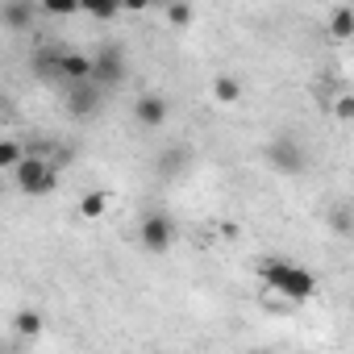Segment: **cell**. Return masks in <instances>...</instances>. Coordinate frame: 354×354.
<instances>
[{
  "instance_id": "10",
  "label": "cell",
  "mask_w": 354,
  "mask_h": 354,
  "mask_svg": "<svg viewBox=\"0 0 354 354\" xmlns=\"http://www.w3.org/2000/svg\"><path fill=\"white\" fill-rule=\"evenodd\" d=\"M104 213H109V192H104V188L84 192V201H80V217H84V221H100Z\"/></svg>"
},
{
  "instance_id": "13",
  "label": "cell",
  "mask_w": 354,
  "mask_h": 354,
  "mask_svg": "<svg viewBox=\"0 0 354 354\" xmlns=\"http://www.w3.org/2000/svg\"><path fill=\"white\" fill-rule=\"evenodd\" d=\"M125 5L121 0H84V13L88 17H96V21H117V13H121Z\"/></svg>"
},
{
  "instance_id": "3",
  "label": "cell",
  "mask_w": 354,
  "mask_h": 354,
  "mask_svg": "<svg viewBox=\"0 0 354 354\" xmlns=\"http://www.w3.org/2000/svg\"><path fill=\"white\" fill-rule=\"evenodd\" d=\"M267 167L271 171H279V175H300L304 167H308V158H304V146L296 142V138H275V142H267Z\"/></svg>"
},
{
  "instance_id": "14",
  "label": "cell",
  "mask_w": 354,
  "mask_h": 354,
  "mask_svg": "<svg viewBox=\"0 0 354 354\" xmlns=\"http://www.w3.org/2000/svg\"><path fill=\"white\" fill-rule=\"evenodd\" d=\"M167 26H175V30L192 26V5L188 0H167Z\"/></svg>"
},
{
  "instance_id": "4",
  "label": "cell",
  "mask_w": 354,
  "mask_h": 354,
  "mask_svg": "<svg viewBox=\"0 0 354 354\" xmlns=\"http://www.w3.org/2000/svg\"><path fill=\"white\" fill-rule=\"evenodd\" d=\"M138 238H142V246L150 254H167L175 246V221L167 213H146L142 225H138Z\"/></svg>"
},
{
  "instance_id": "19",
  "label": "cell",
  "mask_w": 354,
  "mask_h": 354,
  "mask_svg": "<svg viewBox=\"0 0 354 354\" xmlns=\"http://www.w3.org/2000/svg\"><path fill=\"white\" fill-rule=\"evenodd\" d=\"M121 5H125V13H146L150 0H121Z\"/></svg>"
},
{
  "instance_id": "2",
  "label": "cell",
  "mask_w": 354,
  "mask_h": 354,
  "mask_svg": "<svg viewBox=\"0 0 354 354\" xmlns=\"http://www.w3.org/2000/svg\"><path fill=\"white\" fill-rule=\"evenodd\" d=\"M13 184H17V192H26V196H50L55 184H59V167L30 150V154L13 167Z\"/></svg>"
},
{
  "instance_id": "7",
  "label": "cell",
  "mask_w": 354,
  "mask_h": 354,
  "mask_svg": "<svg viewBox=\"0 0 354 354\" xmlns=\"http://www.w3.org/2000/svg\"><path fill=\"white\" fill-rule=\"evenodd\" d=\"M100 84L96 80H84V84H67V113L75 117H92L100 109Z\"/></svg>"
},
{
  "instance_id": "6",
  "label": "cell",
  "mask_w": 354,
  "mask_h": 354,
  "mask_svg": "<svg viewBox=\"0 0 354 354\" xmlns=\"http://www.w3.org/2000/svg\"><path fill=\"white\" fill-rule=\"evenodd\" d=\"M167 117H171V100H167V96L142 92V96L133 100V121H138L142 129H158V125H167Z\"/></svg>"
},
{
  "instance_id": "8",
  "label": "cell",
  "mask_w": 354,
  "mask_h": 354,
  "mask_svg": "<svg viewBox=\"0 0 354 354\" xmlns=\"http://www.w3.org/2000/svg\"><path fill=\"white\" fill-rule=\"evenodd\" d=\"M92 67H96V59H92V55H80V50H63V55L55 59V71H59L67 84L92 80Z\"/></svg>"
},
{
  "instance_id": "18",
  "label": "cell",
  "mask_w": 354,
  "mask_h": 354,
  "mask_svg": "<svg viewBox=\"0 0 354 354\" xmlns=\"http://www.w3.org/2000/svg\"><path fill=\"white\" fill-rule=\"evenodd\" d=\"M17 333H26V337L34 333V337H38V333H42V317H38V313H21V317H17Z\"/></svg>"
},
{
  "instance_id": "11",
  "label": "cell",
  "mask_w": 354,
  "mask_h": 354,
  "mask_svg": "<svg viewBox=\"0 0 354 354\" xmlns=\"http://www.w3.org/2000/svg\"><path fill=\"white\" fill-rule=\"evenodd\" d=\"M329 38H333V42L354 38V9H350V5H342V9L329 13Z\"/></svg>"
},
{
  "instance_id": "15",
  "label": "cell",
  "mask_w": 354,
  "mask_h": 354,
  "mask_svg": "<svg viewBox=\"0 0 354 354\" xmlns=\"http://www.w3.org/2000/svg\"><path fill=\"white\" fill-rule=\"evenodd\" d=\"M42 9L50 17H75V13H84V0H42Z\"/></svg>"
},
{
  "instance_id": "17",
  "label": "cell",
  "mask_w": 354,
  "mask_h": 354,
  "mask_svg": "<svg viewBox=\"0 0 354 354\" xmlns=\"http://www.w3.org/2000/svg\"><path fill=\"white\" fill-rule=\"evenodd\" d=\"M333 121H342V125H354V92H342V96H333Z\"/></svg>"
},
{
  "instance_id": "5",
  "label": "cell",
  "mask_w": 354,
  "mask_h": 354,
  "mask_svg": "<svg viewBox=\"0 0 354 354\" xmlns=\"http://www.w3.org/2000/svg\"><path fill=\"white\" fill-rule=\"evenodd\" d=\"M92 59H96V67H92V80H96L100 88H117V84L125 80V55H121L117 46H100Z\"/></svg>"
},
{
  "instance_id": "9",
  "label": "cell",
  "mask_w": 354,
  "mask_h": 354,
  "mask_svg": "<svg viewBox=\"0 0 354 354\" xmlns=\"http://www.w3.org/2000/svg\"><path fill=\"white\" fill-rule=\"evenodd\" d=\"M34 21V0H9L5 5V26L17 34V30H26Z\"/></svg>"
},
{
  "instance_id": "12",
  "label": "cell",
  "mask_w": 354,
  "mask_h": 354,
  "mask_svg": "<svg viewBox=\"0 0 354 354\" xmlns=\"http://www.w3.org/2000/svg\"><path fill=\"white\" fill-rule=\"evenodd\" d=\"M213 96H217L221 104H238V100H242V80H238V75H217V80H213Z\"/></svg>"
},
{
  "instance_id": "16",
  "label": "cell",
  "mask_w": 354,
  "mask_h": 354,
  "mask_svg": "<svg viewBox=\"0 0 354 354\" xmlns=\"http://www.w3.org/2000/svg\"><path fill=\"white\" fill-rule=\"evenodd\" d=\"M21 158H26V146H21V142H13V138L0 142V167H9V171H13Z\"/></svg>"
},
{
  "instance_id": "1",
  "label": "cell",
  "mask_w": 354,
  "mask_h": 354,
  "mask_svg": "<svg viewBox=\"0 0 354 354\" xmlns=\"http://www.w3.org/2000/svg\"><path fill=\"white\" fill-rule=\"evenodd\" d=\"M259 275H263L267 292H275V296H283L292 304H300V300H308L317 292V275L304 271V267H296V263H288V259H263Z\"/></svg>"
},
{
  "instance_id": "20",
  "label": "cell",
  "mask_w": 354,
  "mask_h": 354,
  "mask_svg": "<svg viewBox=\"0 0 354 354\" xmlns=\"http://www.w3.org/2000/svg\"><path fill=\"white\" fill-rule=\"evenodd\" d=\"M350 175H354V167H350Z\"/></svg>"
}]
</instances>
